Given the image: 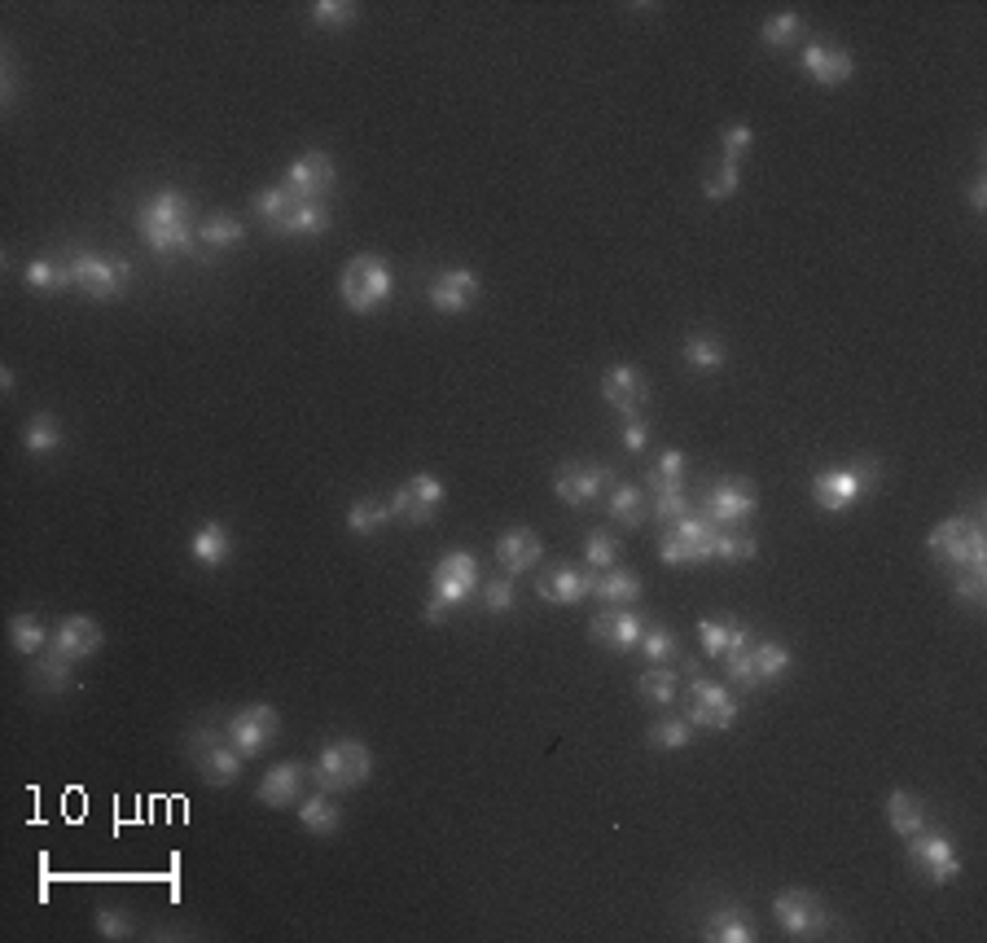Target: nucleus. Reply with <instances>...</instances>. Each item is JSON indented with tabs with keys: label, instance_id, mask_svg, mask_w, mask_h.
Here are the masks:
<instances>
[{
	"label": "nucleus",
	"instance_id": "obj_1",
	"mask_svg": "<svg viewBox=\"0 0 987 943\" xmlns=\"http://www.w3.org/2000/svg\"><path fill=\"white\" fill-rule=\"evenodd\" d=\"M136 225H141V241L154 250V255H194V259H207L202 255V246H198V229H194V207H189V198L180 194V189H158L145 207H141V216H136Z\"/></svg>",
	"mask_w": 987,
	"mask_h": 943
},
{
	"label": "nucleus",
	"instance_id": "obj_2",
	"mask_svg": "<svg viewBox=\"0 0 987 943\" xmlns=\"http://www.w3.org/2000/svg\"><path fill=\"white\" fill-rule=\"evenodd\" d=\"M484 584L475 553H444L430 571V601H426V623H444L448 610L466 605Z\"/></svg>",
	"mask_w": 987,
	"mask_h": 943
},
{
	"label": "nucleus",
	"instance_id": "obj_3",
	"mask_svg": "<svg viewBox=\"0 0 987 943\" xmlns=\"http://www.w3.org/2000/svg\"><path fill=\"white\" fill-rule=\"evenodd\" d=\"M312 773H316V790L347 795V790L365 786V781L373 777V755L365 742H356V737H339V742L321 746Z\"/></svg>",
	"mask_w": 987,
	"mask_h": 943
},
{
	"label": "nucleus",
	"instance_id": "obj_4",
	"mask_svg": "<svg viewBox=\"0 0 987 943\" xmlns=\"http://www.w3.org/2000/svg\"><path fill=\"white\" fill-rule=\"evenodd\" d=\"M395 290V272L386 268L382 255H356L347 259L343 277H339V294H343V308L356 312V317H370L377 312Z\"/></svg>",
	"mask_w": 987,
	"mask_h": 943
},
{
	"label": "nucleus",
	"instance_id": "obj_5",
	"mask_svg": "<svg viewBox=\"0 0 987 943\" xmlns=\"http://www.w3.org/2000/svg\"><path fill=\"white\" fill-rule=\"evenodd\" d=\"M877 478H882L877 474V462H869V457L864 462H852V466H825V470L812 478V496H817V505L825 514H848Z\"/></svg>",
	"mask_w": 987,
	"mask_h": 943
},
{
	"label": "nucleus",
	"instance_id": "obj_6",
	"mask_svg": "<svg viewBox=\"0 0 987 943\" xmlns=\"http://www.w3.org/2000/svg\"><path fill=\"white\" fill-rule=\"evenodd\" d=\"M71 277L75 290H84L89 299H120L132 281V263L120 255H102V250H71Z\"/></svg>",
	"mask_w": 987,
	"mask_h": 943
},
{
	"label": "nucleus",
	"instance_id": "obj_7",
	"mask_svg": "<svg viewBox=\"0 0 987 943\" xmlns=\"http://www.w3.org/2000/svg\"><path fill=\"white\" fill-rule=\"evenodd\" d=\"M931 553L948 567H966V571H987V536L975 518H948L931 531Z\"/></svg>",
	"mask_w": 987,
	"mask_h": 943
},
{
	"label": "nucleus",
	"instance_id": "obj_8",
	"mask_svg": "<svg viewBox=\"0 0 987 943\" xmlns=\"http://www.w3.org/2000/svg\"><path fill=\"white\" fill-rule=\"evenodd\" d=\"M772 918H777V926L790 935V940H821L825 931H830V909H825V900L821 895H812V891H803V887H790V891H781L777 900H772Z\"/></svg>",
	"mask_w": 987,
	"mask_h": 943
},
{
	"label": "nucleus",
	"instance_id": "obj_9",
	"mask_svg": "<svg viewBox=\"0 0 987 943\" xmlns=\"http://www.w3.org/2000/svg\"><path fill=\"white\" fill-rule=\"evenodd\" d=\"M908 860L913 869L931 882V887H948L962 878V851L944 838V833H931V829H917L908 838Z\"/></svg>",
	"mask_w": 987,
	"mask_h": 943
},
{
	"label": "nucleus",
	"instance_id": "obj_10",
	"mask_svg": "<svg viewBox=\"0 0 987 943\" xmlns=\"http://www.w3.org/2000/svg\"><path fill=\"white\" fill-rule=\"evenodd\" d=\"M444 496H448V487H444L435 474H413L408 483L395 487V496H391V518L404 522V527H426V522L439 514Z\"/></svg>",
	"mask_w": 987,
	"mask_h": 943
},
{
	"label": "nucleus",
	"instance_id": "obj_11",
	"mask_svg": "<svg viewBox=\"0 0 987 943\" xmlns=\"http://www.w3.org/2000/svg\"><path fill=\"white\" fill-rule=\"evenodd\" d=\"M277 733H281V715H277V707H268V703L233 711L229 724H225V742L238 755H263L277 742Z\"/></svg>",
	"mask_w": 987,
	"mask_h": 943
},
{
	"label": "nucleus",
	"instance_id": "obj_12",
	"mask_svg": "<svg viewBox=\"0 0 987 943\" xmlns=\"http://www.w3.org/2000/svg\"><path fill=\"white\" fill-rule=\"evenodd\" d=\"M755 509H759V491L746 478H720L703 496V518L711 527H738L746 518H755Z\"/></svg>",
	"mask_w": 987,
	"mask_h": 943
},
{
	"label": "nucleus",
	"instance_id": "obj_13",
	"mask_svg": "<svg viewBox=\"0 0 987 943\" xmlns=\"http://www.w3.org/2000/svg\"><path fill=\"white\" fill-rule=\"evenodd\" d=\"M685 719H689L694 728H716V733H725V728L738 724V698H734L725 685L694 676V681H689V707H685Z\"/></svg>",
	"mask_w": 987,
	"mask_h": 943
},
{
	"label": "nucleus",
	"instance_id": "obj_14",
	"mask_svg": "<svg viewBox=\"0 0 987 943\" xmlns=\"http://www.w3.org/2000/svg\"><path fill=\"white\" fill-rule=\"evenodd\" d=\"M615 474L606 466H593V462H567L562 470L553 474V496L571 509H584L593 500H602V491H611Z\"/></svg>",
	"mask_w": 987,
	"mask_h": 943
},
{
	"label": "nucleus",
	"instance_id": "obj_15",
	"mask_svg": "<svg viewBox=\"0 0 987 943\" xmlns=\"http://www.w3.org/2000/svg\"><path fill=\"white\" fill-rule=\"evenodd\" d=\"M707 545H711V522L707 518H676L672 531L658 540V558L667 567H694V562H707Z\"/></svg>",
	"mask_w": 987,
	"mask_h": 943
},
{
	"label": "nucleus",
	"instance_id": "obj_16",
	"mask_svg": "<svg viewBox=\"0 0 987 943\" xmlns=\"http://www.w3.org/2000/svg\"><path fill=\"white\" fill-rule=\"evenodd\" d=\"M334 180H339V172H334V158L325 154V149H308V154H299L294 158V167L285 172V189L299 198V203H321L330 189H334Z\"/></svg>",
	"mask_w": 987,
	"mask_h": 943
},
{
	"label": "nucleus",
	"instance_id": "obj_17",
	"mask_svg": "<svg viewBox=\"0 0 987 943\" xmlns=\"http://www.w3.org/2000/svg\"><path fill=\"white\" fill-rule=\"evenodd\" d=\"M479 294H484V281H479V272H470V268H444V272L430 281V290H426L430 308L444 312V317H461V312H470V308L479 303Z\"/></svg>",
	"mask_w": 987,
	"mask_h": 943
},
{
	"label": "nucleus",
	"instance_id": "obj_18",
	"mask_svg": "<svg viewBox=\"0 0 987 943\" xmlns=\"http://www.w3.org/2000/svg\"><path fill=\"white\" fill-rule=\"evenodd\" d=\"M194 759H198L202 781H207V786H216V790H225V786H238V781H242V759H247V755H238L229 742L211 737L207 728H202V733H194Z\"/></svg>",
	"mask_w": 987,
	"mask_h": 943
},
{
	"label": "nucleus",
	"instance_id": "obj_19",
	"mask_svg": "<svg viewBox=\"0 0 987 943\" xmlns=\"http://www.w3.org/2000/svg\"><path fill=\"white\" fill-rule=\"evenodd\" d=\"M799 66L821 84V89H839L856 75V58L830 40H808L803 53H799Z\"/></svg>",
	"mask_w": 987,
	"mask_h": 943
},
{
	"label": "nucleus",
	"instance_id": "obj_20",
	"mask_svg": "<svg viewBox=\"0 0 987 943\" xmlns=\"http://www.w3.org/2000/svg\"><path fill=\"white\" fill-rule=\"evenodd\" d=\"M602 400L623 413V422L627 417H641V408L650 404V382L641 377V369H632V364H611L606 369V377H602Z\"/></svg>",
	"mask_w": 987,
	"mask_h": 943
},
{
	"label": "nucleus",
	"instance_id": "obj_21",
	"mask_svg": "<svg viewBox=\"0 0 987 943\" xmlns=\"http://www.w3.org/2000/svg\"><path fill=\"white\" fill-rule=\"evenodd\" d=\"M598 576L593 567H549L540 580H536V592L553 605H580L584 597H593L598 589Z\"/></svg>",
	"mask_w": 987,
	"mask_h": 943
},
{
	"label": "nucleus",
	"instance_id": "obj_22",
	"mask_svg": "<svg viewBox=\"0 0 987 943\" xmlns=\"http://www.w3.org/2000/svg\"><path fill=\"white\" fill-rule=\"evenodd\" d=\"M641 632H645V614H636V610H627V605H611L606 614H598V619L589 623V636L602 641V645H611L615 654L636 650V645H641Z\"/></svg>",
	"mask_w": 987,
	"mask_h": 943
},
{
	"label": "nucleus",
	"instance_id": "obj_23",
	"mask_svg": "<svg viewBox=\"0 0 987 943\" xmlns=\"http://www.w3.org/2000/svg\"><path fill=\"white\" fill-rule=\"evenodd\" d=\"M102 641H106L102 623H93L89 614H71V619H62V623H58V632H53L49 650L66 654L71 663H84V659H93V654L102 650Z\"/></svg>",
	"mask_w": 987,
	"mask_h": 943
},
{
	"label": "nucleus",
	"instance_id": "obj_24",
	"mask_svg": "<svg viewBox=\"0 0 987 943\" xmlns=\"http://www.w3.org/2000/svg\"><path fill=\"white\" fill-rule=\"evenodd\" d=\"M540 558H544V545L531 527H513L496 540V562L505 567V576H527Z\"/></svg>",
	"mask_w": 987,
	"mask_h": 943
},
{
	"label": "nucleus",
	"instance_id": "obj_25",
	"mask_svg": "<svg viewBox=\"0 0 987 943\" xmlns=\"http://www.w3.org/2000/svg\"><path fill=\"white\" fill-rule=\"evenodd\" d=\"M303 777H308L303 764H272L254 795L263 808H294L303 799Z\"/></svg>",
	"mask_w": 987,
	"mask_h": 943
},
{
	"label": "nucleus",
	"instance_id": "obj_26",
	"mask_svg": "<svg viewBox=\"0 0 987 943\" xmlns=\"http://www.w3.org/2000/svg\"><path fill=\"white\" fill-rule=\"evenodd\" d=\"M189 558H194L198 567H207V571L225 567V562L233 558V531H229L225 522H202V527L189 536Z\"/></svg>",
	"mask_w": 987,
	"mask_h": 943
},
{
	"label": "nucleus",
	"instance_id": "obj_27",
	"mask_svg": "<svg viewBox=\"0 0 987 943\" xmlns=\"http://www.w3.org/2000/svg\"><path fill=\"white\" fill-rule=\"evenodd\" d=\"M698 645L707 650V659H725L734 650H750L755 636H750V628L729 623V619H703L698 623Z\"/></svg>",
	"mask_w": 987,
	"mask_h": 943
},
{
	"label": "nucleus",
	"instance_id": "obj_28",
	"mask_svg": "<svg viewBox=\"0 0 987 943\" xmlns=\"http://www.w3.org/2000/svg\"><path fill=\"white\" fill-rule=\"evenodd\" d=\"M703 935L716 943H755L759 940V931H755V918L750 913H741L734 904H725V909H716L707 922H703Z\"/></svg>",
	"mask_w": 987,
	"mask_h": 943
},
{
	"label": "nucleus",
	"instance_id": "obj_29",
	"mask_svg": "<svg viewBox=\"0 0 987 943\" xmlns=\"http://www.w3.org/2000/svg\"><path fill=\"white\" fill-rule=\"evenodd\" d=\"M299 826L308 833H316V838H330L343 826V808L330 799V790H316V795L299 799Z\"/></svg>",
	"mask_w": 987,
	"mask_h": 943
},
{
	"label": "nucleus",
	"instance_id": "obj_30",
	"mask_svg": "<svg viewBox=\"0 0 987 943\" xmlns=\"http://www.w3.org/2000/svg\"><path fill=\"white\" fill-rule=\"evenodd\" d=\"M27 286L31 290H40V294H66V290H75V277H71V255L66 259H31L27 263Z\"/></svg>",
	"mask_w": 987,
	"mask_h": 943
},
{
	"label": "nucleus",
	"instance_id": "obj_31",
	"mask_svg": "<svg viewBox=\"0 0 987 943\" xmlns=\"http://www.w3.org/2000/svg\"><path fill=\"white\" fill-rule=\"evenodd\" d=\"M247 241V225L238 220V216H229V211H220V216H207L202 225H198V246H202V255L207 250H233V246H242Z\"/></svg>",
	"mask_w": 987,
	"mask_h": 943
},
{
	"label": "nucleus",
	"instance_id": "obj_32",
	"mask_svg": "<svg viewBox=\"0 0 987 943\" xmlns=\"http://www.w3.org/2000/svg\"><path fill=\"white\" fill-rule=\"evenodd\" d=\"M750 663L759 672V685H781L794 667V654L781 645V641H755L750 645Z\"/></svg>",
	"mask_w": 987,
	"mask_h": 943
},
{
	"label": "nucleus",
	"instance_id": "obj_33",
	"mask_svg": "<svg viewBox=\"0 0 987 943\" xmlns=\"http://www.w3.org/2000/svg\"><path fill=\"white\" fill-rule=\"evenodd\" d=\"M31 685L44 690V694H66L75 685V672H71V659L58 654V650H44L35 663H31Z\"/></svg>",
	"mask_w": 987,
	"mask_h": 943
},
{
	"label": "nucleus",
	"instance_id": "obj_34",
	"mask_svg": "<svg viewBox=\"0 0 987 943\" xmlns=\"http://www.w3.org/2000/svg\"><path fill=\"white\" fill-rule=\"evenodd\" d=\"M636 694L645 703H654V707H672L676 694H680V676L672 672V663H654L650 672L636 676Z\"/></svg>",
	"mask_w": 987,
	"mask_h": 943
},
{
	"label": "nucleus",
	"instance_id": "obj_35",
	"mask_svg": "<svg viewBox=\"0 0 987 943\" xmlns=\"http://www.w3.org/2000/svg\"><path fill=\"white\" fill-rule=\"evenodd\" d=\"M606 514L615 518L619 527H641V522L650 518L645 496H641V487H632V483H611V491H606Z\"/></svg>",
	"mask_w": 987,
	"mask_h": 943
},
{
	"label": "nucleus",
	"instance_id": "obj_36",
	"mask_svg": "<svg viewBox=\"0 0 987 943\" xmlns=\"http://www.w3.org/2000/svg\"><path fill=\"white\" fill-rule=\"evenodd\" d=\"M294 203H299V198H294L285 185H263V189L250 198L254 216H259V220H263L272 234H281V225H285V216L294 211Z\"/></svg>",
	"mask_w": 987,
	"mask_h": 943
},
{
	"label": "nucleus",
	"instance_id": "obj_37",
	"mask_svg": "<svg viewBox=\"0 0 987 943\" xmlns=\"http://www.w3.org/2000/svg\"><path fill=\"white\" fill-rule=\"evenodd\" d=\"M759 553L755 536H738L734 527H711V545H707V562H750Z\"/></svg>",
	"mask_w": 987,
	"mask_h": 943
},
{
	"label": "nucleus",
	"instance_id": "obj_38",
	"mask_svg": "<svg viewBox=\"0 0 987 943\" xmlns=\"http://www.w3.org/2000/svg\"><path fill=\"white\" fill-rule=\"evenodd\" d=\"M62 422L53 417V413H35L31 422H27V431H22V448L31 453V457H49V453H58L62 448Z\"/></svg>",
	"mask_w": 987,
	"mask_h": 943
},
{
	"label": "nucleus",
	"instance_id": "obj_39",
	"mask_svg": "<svg viewBox=\"0 0 987 943\" xmlns=\"http://www.w3.org/2000/svg\"><path fill=\"white\" fill-rule=\"evenodd\" d=\"M330 225H334V216H330L325 203H294V211L285 216L281 234L285 237H321V234H330Z\"/></svg>",
	"mask_w": 987,
	"mask_h": 943
},
{
	"label": "nucleus",
	"instance_id": "obj_40",
	"mask_svg": "<svg viewBox=\"0 0 987 943\" xmlns=\"http://www.w3.org/2000/svg\"><path fill=\"white\" fill-rule=\"evenodd\" d=\"M886 821H891V829H895L900 838H913L917 829H926V808H922L908 790H891V799H886Z\"/></svg>",
	"mask_w": 987,
	"mask_h": 943
},
{
	"label": "nucleus",
	"instance_id": "obj_41",
	"mask_svg": "<svg viewBox=\"0 0 987 943\" xmlns=\"http://www.w3.org/2000/svg\"><path fill=\"white\" fill-rule=\"evenodd\" d=\"M685 470H689V457L680 453V448H667L654 466H650V491L658 496V491H680L685 487Z\"/></svg>",
	"mask_w": 987,
	"mask_h": 943
},
{
	"label": "nucleus",
	"instance_id": "obj_42",
	"mask_svg": "<svg viewBox=\"0 0 987 943\" xmlns=\"http://www.w3.org/2000/svg\"><path fill=\"white\" fill-rule=\"evenodd\" d=\"M645 742H650L654 750H685V746L694 742V724H689L685 715L654 719V724H650V733H645Z\"/></svg>",
	"mask_w": 987,
	"mask_h": 943
},
{
	"label": "nucleus",
	"instance_id": "obj_43",
	"mask_svg": "<svg viewBox=\"0 0 987 943\" xmlns=\"http://www.w3.org/2000/svg\"><path fill=\"white\" fill-rule=\"evenodd\" d=\"M725 343L720 339H711V334H689L685 339V364L689 369H698V373H716V369H725Z\"/></svg>",
	"mask_w": 987,
	"mask_h": 943
},
{
	"label": "nucleus",
	"instance_id": "obj_44",
	"mask_svg": "<svg viewBox=\"0 0 987 943\" xmlns=\"http://www.w3.org/2000/svg\"><path fill=\"white\" fill-rule=\"evenodd\" d=\"M593 597H598V601H606V605H627V601H636V597H641V580H636L632 571H619V567H611V571H602V576H598V589H593Z\"/></svg>",
	"mask_w": 987,
	"mask_h": 943
},
{
	"label": "nucleus",
	"instance_id": "obj_45",
	"mask_svg": "<svg viewBox=\"0 0 987 943\" xmlns=\"http://www.w3.org/2000/svg\"><path fill=\"white\" fill-rule=\"evenodd\" d=\"M9 636H13V650H18L22 659H35V654L53 641L35 614H13V619H9Z\"/></svg>",
	"mask_w": 987,
	"mask_h": 943
},
{
	"label": "nucleus",
	"instance_id": "obj_46",
	"mask_svg": "<svg viewBox=\"0 0 987 943\" xmlns=\"http://www.w3.org/2000/svg\"><path fill=\"white\" fill-rule=\"evenodd\" d=\"M391 522V500H356L352 509H347V531H356V536H377L382 527Z\"/></svg>",
	"mask_w": 987,
	"mask_h": 943
},
{
	"label": "nucleus",
	"instance_id": "obj_47",
	"mask_svg": "<svg viewBox=\"0 0 987 943\" xmlns=\"http://www.w3.org/2000/svg\"><path fill=\"white\" fill-rule=\"evenodd\" d=\"M799 31H803V18H799L794 9H781V13L763 18V27H759V40H763L768 49H790V44L799 40Z\"/></svg>",
	"mask_w": 987,
	"mask_h": 943
},
{
	"label": "nucleus",
	"instance_id": "obj_48",
	"mask_svg": "<svg viewBox=\"0 0 987 943\" xmlns=\"http://www.w3.org/2000/svg\"><path fill=\"white\" fill-rule=\"evenodd\" d=\"M361 18V9L352 4V0H316L312 4V22L321 27V31H343V27H352Z\"/></svg>",
	"mask_w": 987,
	"mask_h": 943
},
{
	"label": "nucleus",
	"instance_id": "obj_49",
	"mask_svg": "<svg viewBox=\"0 0 987 943\" xmlns=\"http://www.w3.org/2000/svg\"><path fill=\"white\" fill-rule=\"evenodd\" d=\"M636 650H641V654H645L650 663H672L680 645H676V636H672L667 628H658V623H645V632H641V645H636Z\"/></svg>",
	"mask_w": 987,
	"mask_h": 943
},
{
	"label": "nucleus",
	"instance_id": "obj_50",
	"mask_svg": "<svg viewBox=\"0 0 987 943\" xmlns=\"http://www.w3.org/2000/svg\"><path fill=\"white\" fill-rule=\"evenodd\" d=\"M584 562L593 567V571H611L619 562V540L611 531H593L589 540H584Z\"/></svg>",
	"mask_w": 987,
	"mask_h": 943
},
{
	"label": "nucleus",
	"instance_id": "obj_51",
	"mask_svg": "<svg viewBox=\"0 0 987 943\" xmlns=\"http://www.w3.org/2000/svg\"><path fill=\"white\" fill-rule=\"evenodd\" d=\"M720 145H725V163H729V167H741V158H746V154H750V145H755L750 123H729V127H725V136H720Z\"/></svg>",
	"mask_w": 987,
	"mask_h": 943
},
{
	"label": "nucleus",
	"instance_id": "obj_52",
	"mask_svg": "<svg viewBox=\"0 0 987 943\" xmlns=\"http://www.w3.org/2000/svg\"><path fill=\"white\" fill-rule=\"evenodd\" d=\"M738 185H741V167L720 163V172L703 180V194H707L711 203H725V198H734V194H738Z\"/></svg>",
	"mask_w": 987,
	"mask_h": 943
},
{
	"label": "nucleus",
	"instance_id": "obj_53",
	"mask_svg": "<svg viewBox=\"0 0 987 943\" xmlns=\"http://www.w3.org/2000/svg\"><path fill=\"white\" fill-rule=\"evenodd\" d=\"M725 676H729V685L759 690V672H755V663H750V650H734V654H725Z\"/></svg>",
	"mask_w": 987,
	"mask_h": 943
},
{
	"label": "nucleus",
	"instance_id": "obj_54",
	"mask_svg": "<svg viewBox=\"0 0 987 943\" xmlns=\"http://www.w3.org/2000/svg\"><path fill=\"white\" fill-rule=\"evenodd\" d=\"M685 514H689V496H685V487H680V491H658V496H654L650 518H658V522H676V518H685Z\"/></svg>",
	"mask_w": 987,
	"mask_h": 943
},
{
	"label": "nucleus",
	"instance_id": "obj_55",
	"mask_svg": "<svg viewBox=\"0 0 987 943\" xmlns=\"http://www.w3.org/2000/svg\"><path fill=\"white\" fill-rule=\"evenodd\" d=\"M513 601H518V592H513V576H505V580H488V584H484V605H488L492 614H509V610H513Z\"/></svg>",
	"mask_w": 987,
	"mask_h": 943
},
{
	"label": "nucleus",
	"instance_id": "obj_56",
	"mask_svg": "<svg viewBox=\"0 0 987 943\" xmlns=\"http://www.w3.org/2000/svg\"><path fill=\"white\" fill-rule=\"evenodd\" d=\"M953 592H957V601H966V605L984 610V605H987V571H966V576L953 584Z\"/></svg>",
	"mask_w": 987,
	"mask_h": 943
},
{
	"label": "nucleus",
	"instance_id": "obj_57",
	"mask_svg": "<svg viewBox=\"0 0 987 943\" xmlns=\"http://www.w3.org/2000/svg\"><path fill=\"white\" fill-rule=\"evenodd\" d=\"M136 926H132V918H127L124 909H102L97 913V935L102 940H127Z\"/></svg>",
	"mask_w": 987,
	"mask_h": 943
},
{
	"label": "nucleus",
	"instance_id": "obj_58",
	"mask_svg": "<svg viewBox=\"0 0 987 943\" xmlns=\"http://www.w3.org/2000/svg\"><path fill=\"white\" fill-rule=\"evenodd\" d=\"M645 444H650V426H645L641 417H627V422H623V448H627V453H641Z\"/></svg>",
	"mask_w": 987,
	"mask_h": 943
},
{
	"label": "nucleus",
	"instance_id": "obj_59",
	"mask_svg": "<svg viewBox=\"0 0 987 943\" xmlns=\"http://www.w3.org/2000/svg\"><path fill=\"white\" fill-rule=\"evenodd\" d=\"M970 211H975V216H984V211H987V180H984V176L970 185Z\"/></svg>",
	"mask_w": 987,
	"mask_h": 943
},
{
	"label": "nucleus",
	"instance_id": "obj_60",
	"mask_svg": "<svg viewBox=\"0 0 987 943\" xmlns=\"http://www.w3.org/2000/svg\"><path fill=\"white\" fill-rule=\"evenodd\" d=\"M4 106H13V62L4 58Z\"/></svg>",
	"mask_w": 987,
	"mask_h": 943
},
{
	"label": "nucleus",
	"instance_id": "obj_61",
	"mask_svg": "<svg viewBox=\"0 0 987 943\" xmlns=\"http://www.w3.org/2000/svg\"><path fill=\"white\" fill-rule=\"evenodd\" d=\"M0 391H4V395L13 391V369H0Z\"/></svg>",
	"mask_w": 987,
	"mask_h": 943
}]
</instances>
